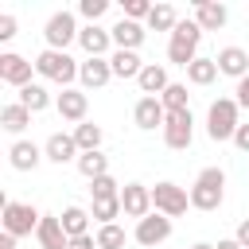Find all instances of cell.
<instances>
[{
	"label": "cell",
	"instance_id": "cell-1",
	"mask_svg": "<svg viewBox=\"0 0 249 249\" xmlns=\"http://www.w3.org/2000/svg\"><path fill=\"white\" fill-rule=\"evenodd\" d=\"M198 43H202V27H198L195 19H179L175 31H171V39H167V58L187 70V66L198 58Z\"/></svg>",
	"mask_w": 249,
	"mask_h": 249
},
{
	"label": "cell",
	"instance_id": "cell-2",
	"mask_svg": "<svg viewBox=\"0 0 249 249\" xmlns=\"http://www.w3.org/2000/svg\"><path fill=\"white\" fill-rule=\"evenodd\" d=\"M222 198H226V171L222 167H202L195 187H191V206L210 214V210L222 206Z\"/></svg>",
	"mask_w": 249,
	"mask_h": 249
},
{
	"label": "cell",
	"instance_id": "cell-3",
	"mask_svg": "<svg viewBox=\"0 0 249 249\" xmlns=\"http://www.w3.org/2000/svg\"><path fill=\"white\" fill-rule=\"evenodd\" d=\"M237 113H241V105H237V97H218V101H210V109H206V136L210 140H233V132H237Z\"/></svg>",
	"mask_w": 249,
	"mask_h": 249
},
{
	"label": "cell",
	"instance_id": "cell-4",
	"mask_svg": "<svg viewBox=\"0 0 249 249\" xmlns=\"http://www.w3.org/2000/svg\"><path fill=\"white\" fill-rule=\"evenodd\" d=\"M78 70H82V62H74L66 51H43L35 58V74L47 78V82H58L62 89H70V82L78 78Z\"/></svg>",
	"mask_w": 249,
	"mask_h": 249
},
{
	"label": "cell",
	"instance_id": "cell-5",
	"mask_svg": "<svg viewBox=\"0 0 249 249\" xmlns=\"http://www.w3.org/2000/svg\"><path fill=\"white\" fill-rule=\"evenodd\" d=\"M191 206V191H183L179 183H156L152 187V210L163 218H179Z\"/></svg>",
	"mask_w": 249,
	"mask_h": 249
},
{
	"label": "cell",
	"instance_id": "cell-6",
	"mask_svg": "<svg viewBox=\"0 0 249 249\" xmlns=\"http://www.w3.org/2000/svg\"><path fill=\"white\" fill-rule=\"evenodd\" d=\"M43 214L31 206V202H4V233L12 237H31L39 230Z\"/></svg>",
	"mask_w": 249,
	"mask_h": 249
},
{
	"label": "cell",
	"instance_id": "cell-7",
	"mask_svg": "<svg viewBox=\"0 0 249 249\" xmlns=\"http://www.w3.org/2000/svg\"><path fill=\"white\" fill-rule=\"evenodd\" d=\"M82 35V27H78V19L62 8V12H54L51 19H47V27H43V39H47V51H66L74 39Z\"/></svg>",
	"mask_w": 249,
	"mask_h": 249
},
{
	"label": "cell",
	"instance_id": "cell-8",
	"mask_svg": "<svg viewBox=\"0 0 249 249\" xmlns=\"http://www.w3.org/2000/svg\"><path fill=\"white\" fill-rule=\"evenodd\" d=\"M191 140H195V117H191V109L167 113V121H163V144L175 148V152H187Z\"/></svg>",
	"mask_w": 249,
	"mask_h": 249
},
{
	"label": "cell",
	"instance_id": "cell-9",
	"mask_svg": "<svg viewBox=\"0 0 249 249\" xmlns=\"http://www.w3.org/2000/svg\"><path fill=\"white\" fill-rule=\"evenodd\" d=\"M132 237L144 245V249H156V245H163L167 237H171V218H163V214H148V218H140L136 222V230H132Z\"/></svg>",
	"mask_w": 249,
	"mask_h": 249
},
{
	"label": "cell",
	"instance_id": "cell-10",
	"mask_svg": "<svg viewBox=\"0 0 249 249\" xmlns=\"http://www.w3.org/2000/svg\"><path fill=\"white\" fill-rule=\"evenodd\" d=\"M121 210H124V218H148L152 214V187H144V183H124L121 187Z\"/></svg>",
	"mask_w": 249,
	"mask_h": 249
},
{
	"label": "cell",
	"instance_id": "cell-11",
	"mask_svg": "<svg viewBox=\"0 0 249 249\" xmlns=\"http://www.w3.org/2000/svg\"><path fill=\"white\" fill-rule=\"evenodd\" d=\"M31 70H35V62H27L23 54H12V51L0 54V82H8V86H16V89L31 86Z\"/></svg>",
	"mask_w": 249,
	"mask_h": 249
},
{
	"label": "cell",
	"instance_id": "cell-12",
	"mask_svg": "<svg viewBox=\"0 0 249 249\" xmlns=\"http://www.w3.org/2000/svg\"><path fill=\"white\" fill-rule=\"evenodd\" d=\"M43 156L51 160V163H78V156H82V148H78V140H74V132H51L47 136V144H43Z\"/></svg>",
	"mask_w": 249,
	"mask_h": 249
},
{
	"label": "cell",
	"instance_id": "cell-13",
	"mask_svg": "<svg viewBox=\"0 0 249 249\" xmlns=\"http://www.w3.org/2000/svg\"><path fill=\"white\" fill-rule=\"evenodd\" d=\"M109 35H113V47H117V51H140V43L148 39V27L121 16V19L109 27Z\"/></svg>",
	"mask_w": 249,
	"mask_h": 249
},
{
	"label": "cell",
	"instance_id": "cell-14",
	"mask_svg": "<svg viewBox=\"0 0 249 249\" xmlns=\"http://www.w3.org/2000/svg\"><path fill=\"white\" fill-rule=\"evenodd\" d=\"M54 109H58V117L62 121H70V124H82L86 121V109H89V97H86V89H62L58 97H54Z\"/></svg>",
	"mask_w": 249,
	"mask_h": 249
},
{
	"label": "cell",
	"instance_id": "cell-15",
	"mask_svg": "<svg viewBox=\"0 0 249 249\" xmlns=\"http://www.w3.org/2000/svg\"><path fill=\"white\" fill-rule=\"evenodd\" d=\"M132 121H136V128L152 132V128H163L167 109H163V101H160V97H140V101H136V109H132Z\"/></svg>",
	"mask_w": 249,
	"mask_h": 249
},
{
	"label": "cell",
	"instance_id": "cell-16",
	"mask_svg": "<svg viewBox=\"0 0 249 249\" xmlns=\"http://www.w3.org/2000/svg\"><path fill=\"white\" fill-rule=\"evenodd\" d=\"M43 160H47V156H43V148H39L35 140H16V144L8 148V163H12L16 171H35Z\"/></svg>",
	"mask_w": 249,
	"mask_h": 249
},
{
	"label": "cell",
	"instance_id": "cell-17",
	"mask_svg": "<svg viewBox=\"0 0 249 249\" xmlns=\"http://www.w3.org/2000/svg\"><path fill=\"white\" fill-rule=\"evenodd\" d=\"M214 62H218V74H230V78H245L249 74V51L245 47H222L218 54H214Z\"/></svg>",
	"mask_w": 249,
	"mask_h": 249
},
{
	"label": "cell",
	"instance_id": "cell-18",
	"mask_svg": "<svg viewBox=\"0 0 249 249\" xmlns=\"http://www.w3.org/2000/svg\"><path fill=\"white\" fill-rule=\"evenodd\" d=\"M78 82H82V89H101V86H109V82H113L109 58H86L82 70H78Z\"/></svg>",
	"mask_w": 249,
	"mask_h": 249
},
{
	"label": "cell",
	"instance_id": "cell-19",
	"mask_svg": "<svg viewBox=\"0 0 249 249\" xmlns=\"http://www.w3.org/2000/svg\"><path fill=\"white\" fill-rule=\"evenodd\" d=\"M35 241H39L43 249H70V237H66V230H62V218H54V214H43V222H39V230H35Z\"/></svg>",
	"mask_w": 249,
	"mask_h": 249
},
{
	"label": "cell",
	"instance_id": "cell-20",
	"mask_svg": "<svg viewBox=\"0 0 249 249\" xmlns=\"http://www.w3.org/2000/svg\"><path fill=\"white\" fill-rule=\"evenodd\" d=\"M226 19H230L226 4H218V0H198V4H195V23H198L202 31H222Z\"/></svg>",
	"mask_w": 249,
	"mask_h": 249
},
{
	"label": "cell",
	"instance_id": "cell-21",
	"mask_svg": "<svg viewBox=\"0 0 249 249\" xmlns=\"http://www.w3.org/2000/svg\"><path fill=\"white\" fill-rule=\"evenodd\" d=\"M78 43H82L86 58H105V51L113 47V35H109L105 27H97V23H86L82 35H78Z\"/></svg>",
	"mask_w": 249,
	"mask_h": 249
},
{
	"label": "cell",
	"instance_id": "cell-22",
	"mask_svg": "<svg viewBox=\"0 0 249 249\" xmlns=\"http://www.w3.org/2000/svg\"><path fill=\"white\" fill-rule=\"evenodd\" d=\"M136 86L144 89V97H160V93L171 86V78H167V66H160V62H144V70H140Z\"/></svg>",
	"mask_w": 249,
	"mask_h": 249
},
{
	"label": "cell",
	"instance_id": "cell-23",
	"mask_svg": "<svg viewBox=\"0 0 249 249\" xmlns=\"http://www.w3.org/2000/svg\"><path fill=\"white\" fill-rule=\"evenodd\" d=\"M27 124H31V109H23L19 101H8V105L0 109V128H4V132L19 136V132H23Z\"/></svg>",
	"mask_w": 249,
	"mask_h": 249
},
{
	"label": "cell",
	"instance_id": "cell-24",
	"mask_svg": "<svg viewBox=\"0 0 249 249\" xmlns=\"http://www.w3.org/2000/svg\"><path fill=\"white\" fill-rule=\"evenodd\" d=\"M109 66H113V78H140V70H144V62H140L136 51H113Z\"/></svg>",
	"mask_w": 249,
	"mask_h": 249
},
{
	"label": "cell",
	"instance_id": "cell-25",
	"mask_svg": "<svg viewBox=\"0 0 249 249\" xmlns=\"http://www.w3.org/2000/svg\"><path fill=\"white\" fill-rule=\"evenodd\" d=\"M78 171L93 183V179H101V175H109V156L97 148V152H82L78 156Z\"/></svg>",
	"mask_w": 249,
	"mask_h": 249
},
{
	"label": "cell",
	"instance_id": "cell-26",
	"mask_svg": "<svg viewBox=\"0 0 249 249\" xmlns=\"http://www.w3.org/2000/svg\"><path fill=\"white\" fill-rule=\"evenodd\" d=\"M58 218H62L66 237H82V233H89V210H82V206H66Z\"/></svg>",
	"mask_w": 249,
	"mask_h": 249
},
{
	"label": "cell",
	"instance_id": "cell-27",
	"mask_svg": "<svg viewBox=\"0 0 249 249\" xmlns=\"http://www.w3.org/2000/svg\"><path fill=\"white\" fill-rule=\"evenodd\" d=\"M23 109H31V113H43L47 105H51V93H47V86H39V82H31V86H23L19 89V97H16Z\"/></svg>",
	"mask_w": 249,
	"mask_h": 249
},
{
	"label": "cell",
	"instance_id": "cell-28",
	"mask_svg": "<svg viewBox=\"0 0 249 249\" xmlns=\"http://www.w3.org/2000/svg\"><path fill=\"white\" fill-rule=\"evenodd\" d=\"M74 140H78V148H82V152H97V148H101V140H105V132H101V124L82 121V124H74Z\"/></svg>",
	"mask_w": 249,
	"mask_h": 249
},
{
	"label": "cell",
	"instance_id": "cell-29",
	"mask_svg": "<svg viewBox=\"0 0 249 249\" xmlns=\"http://www.w3.org/2000/svg\"><path fill=\"white\" fill-rule=\"evenodd\" d=\"M218 78V62L214 58H195L191 66H187V82L191 86H210Z\"/></svg>",
	"mask_w": 249,
	"mask_h": 249
},
{
	"label": "cell",
	"instance_id": "cell-30",
	"mask_svg": "<svg viewBox=\"0 0 249 249\" xmlns=\"http://www.w3.org/2000/svg\"><path fill=\"white\" fill-rule=\"evenodd\" d=\"M121 214H124V210H121V198H97V202L89 206V218H97V226H113Z\"/></svg>",
	"mask_w": 249,
	"mask_h": 249
},
{
	"label": "cell",
	"instance_id": "cell-31",
	"mask_svg": "<svg viewBox=\"0 0 249 249\" xmlns=\"http://www.w3.org/2000/svg\"><path fill=\"white\" fill-rule=\"evenodd\" d=\"M175 23H179V16H175L171 4H152V16H148L152 31H175Z\"/></svg>",
	"mask_w": 249,
	"mask_h": 249
},
{
	"label": "cell",
	"instance_id": "cell-32",
	"mask_svg": "<svg viewBox=\"0 0 249 249\" xmlns=\"http://www.w3.org/2000/svg\"><path fill=\"white\" fill-rule=\"evenodd\" d=\"M160 101H163V109H167V113L187 109V86H183V82H171V86L160 93Z\"/></svg>",
	"mask_w": 249,
	"mask_h": 249
},
{
	"label": "cell",
	"instance_id": "cell-33",
	"mask_svg": "<svg viewBox=\"0 0 249 249\" xmlns=\"http://www.w3.org/2000/svg\"><path fill=\"white\" fill-rule=\"evenodd\" d=\"M97 249H124V230L113 226H97Z\"/></svg>",
	"mask_w": 249,
	"mask_h": 249
},
{
	"label": "cell",
	"instance_id": "cell-34",
	"mask_svg": "<svg viewBox=\"0 0 249 249\" xmlns=\"http://www.w3.org/2000/svg\"><path fill=\"white\" fill-rule=\"evenodd\" d=\"M89 195H93V202H97V198H121V183H117L113 175H101V179L89 183Z\"/></svg>",
	"mask_w": 249,
	"mask_h": 249
},
{
	"label": "cell",
	"instance_id": "cell-35",
	"mask_svg": "<svg viewBox=\"0 0 249 249\" xmlns=\"http://www.w3.org/2000/svg\"><path fill=\"white\" fill-rule=\"evenodd\" d=\"M78 12H82L89 23H97V19L109 12V0H82V4H78Z\"/></svg>",
	"mask_w": 249,
	"mask_h": 249
},
{
	"label": "cell",
	"instance_id": "cell-36",
	"mask_svg": "<svg viewBox=\"0 0 249 249\" xmlns=\"http://www.w3.org/2000/svg\"><path fill=\"white\" fill-rule=\"evenodd\" d=\"M148 16H152V4H148V0H124V19H136V23H140V19H148Z\"/></svg>",
	"mask_w": 249,
	"mask_h": 249
},
{
	"label": "cell",
	"instance_id": "cell-37",
	"mask_svg": "<svg viewBox=\"0 0 249 249\" xmlns=\"http://www.w3.org/2000/svg\"><path fill=\"white\" fill-rule=\"evenodd\" d=\"M12 35H16V16L4 12V16H0V43H8Z\"/></svg>",
	"mask_w": 249,
	"mask_h": 249
},
{
	"label": "cell",
	"instance_id": "cell-38",
	"mask_svg": "<svg viewBox=\"0 0 249 249\" xmlns=\"http://www.w3.org/2000/svg\"><path fill=\"white\" fill-rule=\"evenodd\" d=\"M70 249H97V233H82V237H70Z\"/></svg>",
	"mask_w": 249,
	"mask_h": 249
},
{
	"label": "cell",
	"instance_id": "cell-39",
	"mask_svg": "<svg viewBox=\"0 0 249 249\" xmlns=\"http://www.w3.org/2000/svg\"><path fill=\"white\" fill-rule=\"evenodd\" d=\"M233 93H237V105H241V109H249V74L237 82V89H233Z\"/></svg>",
	"mask_w": 249,
	"mask_h": 249
},
{
	"label": "cell",
	"instance_id": "cell-40",
	"mask_svg": "<svg viewBox=\"0 0 249 249\" xmlns=\"http://www.w3.org/2000/svg\"><path fill=\"white\" fill-rule=\"evenodd\" d=\"M233 144H237L241 152H249V124H237V132H233Z\"/></svg>",
	"mask_w": 249,
	"mask_h": 249
},
{
	"label": "cell",
	"instance_id": "cell-41",
	"mask_svg": "<svg viewBox=\"0 0 249 249\" xmlns=\"http://www.w3.org/2000/svg\"><path fill=\"white\" fill-rule=\"evenodd\" d=\"M233 237H237V245H241V249H249V218L237 226V233H233Z\"/></svg>",
	"mask_w": 249,
	"mask_h": 249
},
{
	"label": "cell",
	"instance_id": "cell-42",
	"mask_svg": "<svg viewBox=\"0 0 249 249\" xmlns=\"http://www.w3.org/2000/svg\"><path fill=\"white\" fill-rule=\"evenodd\" d=\"M214 249H241V245H237V237H226V241H218Z\"/></svg>",
	"mask_w": 249,
	"mask_h": 249
},
{
	"label": "cell",
	"instance_id": "cell-43",
	"mask_svg": "<svg viewBox=\"0 0 249 249\" xmlns=\"http://www.w3.org/2000/svg\"><path fill=\"white\" fill-rule=\"evenodd\" d=\"M0 249H16V237H12V233H4V237H0Z\"/></svg>",
	"mask_w": 249,
	"mask_h": 249
},
{
	"label": "cell",
	"instance_id": "cell-44",
	"mask_svg": "<svg viewBox=\"0 0 249 249\" xmlns=\"http://www.w3.org/2000/svg\"><path fill=\"white\" fill-rule=\"evenodd\" d=\"M191 249H214V245H210V241H198V245H191Z\"/></svg>",
	"mask_w": 249,
	"mask_h": 249
}]
</instances>
